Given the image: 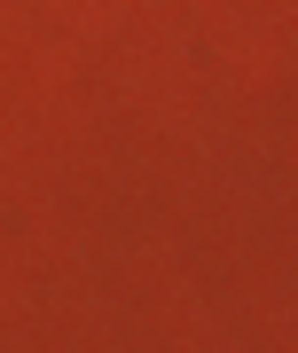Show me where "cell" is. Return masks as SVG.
I'll return each instance as SVG.
<instances>
[]
</instances>
